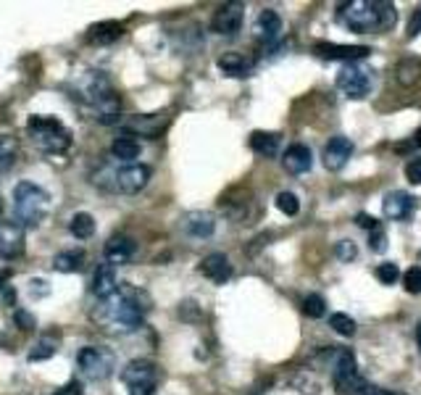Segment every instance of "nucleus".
<instances>
[{
	"mask_svg": "<svg viewBox=\"0 0 421 395\" xmlns=\"http://www.w3.org/2000/svg\"><path fill=\"white\" fill-rule=\"evenodd\" d=\"M340 21L350 32H387L397 21V11L393 3H379V0H350L340 6Z\"/></svg>",
	"mask_w": 421,
	"mask_h": 395,
	"instance_id": "7ed1b4c3",
	"label": "nucleus"
},
{
	"mask_svg": "<svg viewBox=\"0 0 421 395\" xmlns=\"http://www.w3.org/2000/svg\"><path fill=\"white\" fill-rule=\"evenodd\" d=\"M274 206L282 211L285 216H295V213H298V209H301V200H298V195H295V193L282 190V193L274 198Z\"/></svg>",
	"mask_w": 421,
	"mask_h": 395,
	"instance_id": "473e14b6",
	"label": "nucleus"
},
{
	"mask_svg": "<svg viewBox=\"0 0 421 395\" xmlns=\"http://www.w3.org/2000/svg\"><path fill=\"white\" fill-rule=\"evenodd\" d=\"M51 209V195L35 182H19L13 187V216L19 227H37Z\"/></svg>",
	"mask_w": 421,
	"mask_h": 395,
	"instance_id": "39448f33",
	"label": "nucleus"
},
{
	"mask_svg": "<svg viewBox=\"0 0 421 395\" xmlns=\"http://www.w3.org/2000/svg\"><path fill=\"white\" fill-rule=\"evenodd\" d=\"M124 127L132 132V134H143V137H156L158 132L166 127V119L163 116H132L124 121Z\"/></svg>",
	"mask_w": 421,
	"mask_h": 395,
	"instance_id": "5701e85b",
	"label": "nucleus"
},
{
	"mask_svg": "<svg viewBox=\"0 0 421 395\" xmlns=\"http://www.w3.org/2000/svg\"><path fill=\"white\" fill-rule=\"evenodd\" d=\"M8 279H11V269H0V290L6 288Z\"/></svg>",
	"mask_w": 421,
	"mask_h": 395,
	"instance_id": "a18cd8bd",
	"label": "nucleus"
},
{
	"mask_svg": "<svg viewBox=\"0 0 421 395\" xmlns=\"http://www.w3.org/2000/svg\"><path fill=\"white\" fill-rule=\"evenodd\" d=\"M219 69H222L224 74H229V77H248L250 71H253V61L245 53L229 51L219 58Z\"/></svg>",
	"mask_w": 421,
	"mask_h": 395,
	"instance_id": "412c9836",
	"label": "nucleus"
},
{
	"mask_svg": "<svg viewBox=\"0 0 421 395\" xmlns=\"http://www.w3.org/2000/svg\"><path fill=\"white\" fill-rule=\"evenodd\" d=\"M355 224H358L361 229H368V232H374V229L379 227V222H377L374 216H368V213H358V216H355Z\"/></svg>",
	"mask_w": 421,
	"mask_h": 395,
	"instance_id": "79ce46f5",
	"label": "nucleus"
},
{
	"mask_svg": "<svg viewBox=\"0 0 421 395\" xmlns=\"http://www.w3.org/2000/svg\"><path fill=\"white\" fill-rule=\"evenodd\" d=\"M29 295H32L35 301L51 295V282H48V279H32V282H29Z\"/></svg>",
	"mask_w": 421,
	"mask_h": 395,
	"instance_id": "58836bf2",
	"label": "nucleus"
},
{
	"mask_svg": "<svg viewBox=\"0 0 421 395\" xmlns=\"http://www.w3.org/2000/svg\"><path fill=\"white\" fill-rule=\"evenodd\" d=\"M84 263V250H64L53 258V269L55 272H64V274H71V272H79Z\"/></svg>",
	"mask_w": 421,
	"mask_h": 395,
	"instance_id": "bb28decb",
	"label": "nucleus"
},
{
	"mask_svg": "<svg viewBox=\"0 0 421 395\" xmlns=\"http://www.w3.org/2000/svg\"><path fill=\"white\" fill-rule=\"evenodd\" d=\"M134 253H137V243L127 235H114L108 243H105V248H103L105 261L111 263V266L132 261V258H134Z\"/></svg>",
	"mask_w": 421,
	"mask_h": 395,
	"instance_id": "4468645a",
	"label": "nucleus"
},
{
	"mask_svg": "<svg viewBox=\"0 0 421 395\" xmlns=\"http://www.w3.org/2000/svg\"><path fill=\"white\" fill-rule=\"evenodd\" d=\"M242 19H245V6H242V3H224V6H219L216 13H213L210 29H213L216 35L229 37V35H235L237 29L242 26Z\"/></svg>",
	"mask_w": 421,
	"mask_h": 395,
	"instance_id": "9d476101",
	"label": "nucleus"
},
{
	"mask_svg": "<svg viewBox=\"0 0 421 395\" xmlns=\"http://www.w3.org/2000/svg\"><path fill=\"white\" fill-rule=\"evenodd\" d=\"M3 211H6V203H3V198H0V216H3Z\"/></svg>",
	"mask_w": 421,
	"mask_h": 395,
	"instance_id": "09e8293b",
	"label": "nucleus"
},
{
	"mask_svg": "<svg viewBox=\"0 0 421 395\" xmlns=\"http://www.w3.org/2000/svg\"><path fill=\"white\" fill-rule=\"evenodd\" d=\"M382 211H384L387 219L403 222V219H408V216L413 213V198L408 195V193H403V190H393V193H387L384 200H382Z\"/></svg>",
	"mask_w": 421,
	"mask_h": 395,
	"instance_id": "dca6fc26",
	"label": "nucleus"
},
{
	"mask_svg": "<svg viewBox=\"0 0 421 395\" xmlns=\"http://www.w3.org/2000/svg\"><path fill=\"white\" fill-rule=\"evenodd\" d=\"M147 311H150L147 292H143L140 288H132V285H124L114 295H108L105 301L98 303L92 316L103 329L124 335V332H134V329L143 327Z\"/></svg>",
	"mask_w": 421,
	"mask_h": 395,
	"instance_id": "f257e3e1",
	"label": "nucleus"
},
{
	"mask_svg": "<svg viewBox=\"0 0 421 395\" xmlns=\"http://www.w3.org/2000/svg\"><path fill=\"white\" fill-rule=\"evenodd\" d=\"M329 327L334 329L337 335H342V337H353L355 335V322L353 316L348 314H332L329 316Z\"/></svg>",
	"mask_w": 421,
	"mask_h": 395,
	"instance_id": "2f4dec72",
	"label": "nucleus"
},
{
	"mask_svg": "<svg viewBox=\"0 0 421 395\" xmlns=\"http://www.w3.org/2000/svg\"><path fill=\"white\" fill-rule=\"evenodd\" d=\"M140 150H143V145L137 143L134 137H129V134H121V137H116L114 145H111L114 158L124 161V164H134V158L140 156Z\"/></svg>",
	"mask_w": 421,
	"mask_h": 395,
	"instance_id": "a878e982",
	"label": "nucleus"
},
{
	"mask_svg": "<svg viewBox=\"0 0 421 395\" xmlns=\"http://www.w3.org/2000/svg\"><path fill=\"white\" fill-rule=\"evenodd\" d=\"M182 229L190 237H210L216 232V216L208 211H192L182 219Z\"/></svg>",
	"mask_w": 421,
	"mask_h": 395,
	"instance_id": "a211bd4d",
	"label": "nucleus"
},
{
	"mask_svg": "<svg viewBox=\"0 0 421 395\" xmlns=\"http://www.w3.org/2000/svg\"><path fill=\"white\" fill-rule=\"evenodd\" d=\"M121 35H124V26L118 21H98V24H92L87 29V42H92V45H111Z\"/></svg>",
	"mask_w": 421,
	"mask_h": 395,
	"instance_id": "4be33fe9",
	"label": "nucleus"
},
{
	"mask_svg": "<svg viewBox=\"0 0 421 395\" xmlns=\"http://www.w3.org/2000/svg\"><path fill=\"white\" fill-rule=\"evenodd\" d=\"M24 256V227L19 224H0V258L13 261Z\"/></svg>",
	"mask_w": 421,
	"mask_h": 395,
	"instance_id": "f8f14e48",
	"label": "nucleus"
},
{
	"mask_svg": "<svg viewBox=\"0 0 421 395\" xmlns=\"http://www.w3.org/2000/svg\"><path fill=\"white\" fill-rule=\"evenodd\" d=\"M77 369L82 371L84 380L100 382L108 380L116 369V356L103 345H84L77 353Z\"/></svg>",
	"mask_w": 421,
	"mask_h": 395,
	"instance_id": "0eeeda50",
	"label": "nucleus"
},
{
	"mask_svg": "<svg viewBox=\"0 0 421 395\" xmlns=\"http://www.w3.org/2000/svg\"><path fill=\"white\" fill-rule=\"evenodd\" d=\"M368 243H371V250H377V253L387 248V235L382 232V227H377V229L371 232V240H368Z\"/></svg>",
	"mask_w": 421,
	"mask_h": 395,
	"instance_id": "a19ab883",
	"label": "nucleus"
},
{
	"mask_svg": "<svg viewBox=\"0 0 421 395\" xmlns=\"http://www.w3.org/2000/svg\"><path fill=\"white\" fill-rule=\"evenodd\" d=\"M371 85H374V79H371L368 69L358 64H342L340 74H337V87L342 90L345 98L361 100V98H366L371 92Z\"/></svg>",
	"mask_w": 421,
	"mask_h": 395,
	"instance_id": "1a4fd4ad",
	"label": "nucleus"
},
{
	"mask_svg": "<svg viewBox=\"0 0 421 395\" xmlns=\"http://www.w3.org/2000/svg\"><path fill=\"white\" fill-rule=\"evenodd\" d=\"M71 95L79 103L95 111V119L100 124H116L118 111H121V100L114 92L111 82L103 71H82L74 82H71Z\"/></svg>",
	"mask_w": 421,
	"mask_h": 395,
	"instance_id": "f03ea898",
	"label": "nucleus"
},
{
	"mask_svg": "<svg viewBox=\"0 0 421 395\" xmlns=\"http://www.w3.org/2000/svg\"><path fill=\"white\" fill-rule=\"evenodd\" d=\"M121 382L129 395H156L158 367L147 358H134L121 371Z\"/></svg>",
	"mask_w": 421,
	"mask_h": 395,
	"instance_id": "6e6552de",
	"label": "nucleus"
},
{
	"mask_svg": "<svg viewBox=\"0 0 421 395\" xmlns=\"http://www.w3.org/2000/svg\"><path fill=\"white\" fill-rule=\"evenodd\" d=\"M334 256H337L342 263L355 261V256H358V250H355V243H353V240H340V243L334 245Z\"/></svg>",
	"mask_w": 421,
	"mask_h": 395,
	"instance_id": "f704fd0d",
	"label": "nucleus"
},
{
	"mask_svg": "<svg viewBox=\"0 0 421 395\" xmlns=\"http://www.w3.org/2000/svg\"><path fill=\"white\" fill-rule=\"evenodd\" d=\"M53 395H82V387H79V382H69L66 387H61V390H55Z\"/></svg>",
	"mask_w": 421,
	"mask_h": 395,
	"instance_id": "c03bdc74",
	"label": "nucleus"
},
{
	"mask_svg": "<svg viewBox=\"0 0 421 395\" xmlns=\"http://www.w3.org/2000/svg\"><path fill=\"white\" fill-rule=\"evenodd\" d=\"M282 145V134L276 132H253L250 134V148L263 158H274Z\"/></svg>",
	"mask_w": 421,
	"mask_h": 395,
	"instance_id": "b1692460",
	"label": "nucleus"
},
{
	"mask_svg": "<svg viewBox=\"0 0 421 395\" xmlns=\"http://www.w3.org/2000/svg\"><path fill=\"white\" fill-rule=\"evenodd\" d=\"M350 156H353V143H350L348 137L337 134V137H332L327 143V148H324V166H327L329 171H340L342 166L350 161Z\"/></svg>",
	"mask_w": 421,
	"mask_h": 395,
	"instance_id": "ddd939ff",
	"label": "nucleus"
},
{
	"mask_svg": "<svg viewBox=\"0 0 421 395\" xmlns=\"http://www.w3.org/2000/svg\"><path fill=\"white\" fill-rule=\"evenodd\" d=\"M26 132L42 153L64 156L71 148V130L64 127L55 116H32L26 124Z\"/></svg>",
	"mask_w": 421,
	"mask_h": 395,
	"instance_id": "423d86ee",
	"label": "nucleus"
},
{
	"mask_svg": "<svg viewBox=\"0 0 421 395\" xmlns=\"http://www.w3.org/2000/svg\"><path fill=\"white\" fill-rule=\"evenodd\" d=\"M319 58H329V61H342V64H353L358 58H366L371 48L366 45H334V42H319L314 48Z\"/></svg>",
	"mask_w": 421,
	"mask_h": 395,
	"instance_id": "9b49d317",
	"label": "nucleus"
},
{
	"mask_svg": "<svg viewBox=\"0 0 421 395\" xmlns=\"http://www.w3.org/2000/svg\"><path fill=\"white\" fill-rule=\"evenodd\" d=\"M253 32H256V37L261 40V42H274V40H279V32H282L279 13L271 11V8H263V11L258 13V19H256V24H253Z\"/></svg>",
	"mask_w": 421,
	"mask_h": 395,
	"instance_id": "6ab92c4d",
	"label": "nucleus"
},
{
	"mask_svg": "<svg viewBox=\"0 0 421 395\" xmlns=\"http://www.w3.org/2000/svg\"><path fill=\"white\" fill-rule=\"evenodd\" d=\"M334 387H337V395H377V387L364 380L361 374L334 380Z\"/></svg>",
	"mask_w": 421,
	"mask_h": 395,
	"instance_id": "393cba45",
	"label": "nucleus"
},
{
	"mask_svg": "<svg viewBox=\"0 0 421 395\" xmlns=\"http://www.w3.org/2000/svg\"><path fill=\"white\" fill-rule=\"evenodd\" d=\"M397 82L406 85V87L421 82V61H403V64H397Z\"/></svg>",
	"mask_w": 421,
	"mask_h": 395,
	"instance_id": "c756f323",
	"label": "nucleus"
},
{
	"mask_svg": "<svg viewBox=\"0 0 421 395\" xmlns=\"http://www.w3.org/2000/svg\"><path fill=\"white\" fill-rule=\"evenodd\" d=\"M303 314L308 316V319H321V316L327 314V301L321 295H316V292L305 295L303 298Z\"/></svg>",
	"mask_w": 421,
	"mask_h": 395,
	"instance_id": "7c9ffc66",
	"label": "nucleus"
},
{
	"mask_svg": "<svg viewBox=\"0 0 421 395\" xmlns=\"http://www.w3.org/2000/svg\"><path fill=\"white\" fill-rule=\"evenodd\" d=\"M13 322L19 324V329H24V332H32V329L37 327V319L29 314V311H24V308H16V311H13Z\"/></svg>",
	"mask_w": 421,
	"mask_h": 395,
	"instance_id": "e433bc0d",
	"label": "nucleus"
},
{
	"mask_svg": "<svg viewBox=\"0 0 421 395\" xmlns=\"http://www.w3.org/2000/svg\"><path fill=\"white\" fill-rule=\"evenodd\" d=\"M200 272H203V276H208L210 282L222 285V282H226L232 276V263H229V258L224 253H210L200 263Z\"/></svg>",
	"mask_w": 421,
	"mask_h": 395,
	"instance_id": "aec40b11",
	"label": "nucleus"
},
{
	"mask_svg": "<svg viewBox=\"0 0 421 395\" xmlns=\"http://www.w3.org/2000/svg\"><path fill=\"white\" fill-rule=\"evenodd\" d=\"M421 32V6L413 11V16H411V24H408V37H416Z\"/></svg>",
	"mask_w": 421,
	"mask_h": 395,
	"instance_id": "37998d69",
	"label": "nucleus"
},
{
	"mask_svg": "<svg viewBox=\"0 0 421 395\" xmlns=\"http://www.w3.org/2000/svg\"><path fill=\"white\" fill-rule=\"evenodd\" d=\"M116 290H118L116 269H114L108 261L98 263V269H95V274H92V295H95L98 301H105V298L114 295Z\"/></svg>",
	"mask_w": 421,
	"mask_h": 395,
	"instance_id": "f3484780",
	"label": "nucleus"
},
{
	"mask_svg": "<svg viewBox=\"0 0 421 395\" xmlns=\"http://www.w3.org/2000/svg\"><path fill=\"white\" fill-rule=\"evenodd\" d=\"M416 340H419V348H421V322H419V327H416Z\"/></svg>",
	"mask_w": 421,
	"mask_h": 395,
	"instance_id": "de8ad7c7",
	"label": "nucleus"
},
{
	"mask_svg": "<svg viewBox=\"0 0 421 395\" xmlns=\"http://www.w3.org/2000/svg\"><path fill=\"white\" fill-rule=\"evenodd\" d=\"M150 182V166L145 164H127L121 169H100L92 174V184L108 193H121V195H134Z\"/></svg>",
	"mask_w": 421,
	"mask_h": 395,
	"instance_id": "20e7f679",
	"label": "nucleus"
},
{
	"mask_svg": "<svg viewBox=\"0 0 421 395\" xmlns=\"http://www.w3.org/2000/svg\"><path fill=\"white\" fill-rule=\"evenodd\" d=\"M13 158H16V137L0 134V174H6L11 169Z\"/></svg>",
	"mask_w": 421,
	"mask_h": 395,
	"instance_id": "c85d7f7f",
	"label": "nucleus"
},
{
	"mask_svg": "<svg viewBox=\"0 0 421 395\" xmlns=\"http://www.w3.org/2000/svg\"><path fill=\"white\" fill-rule=\"evenodd\" d=\"M69 229H71V235L77 237V240H90V237L95 235V219H92L90 213L79 211V213H74Z\"/></svg>",
	"mask_w": 421,
	"mask_h": 395,
	"instance_id": "cd10ccee",
	"label": "nucleus"
},
{
	"mask_svg": "<svg viewBox=\"0 0 421 395\" xmlns=\"http://www.w3.org/2000/svg\"><path fill=\"white\" fill-rule=\"evenodd\" d=\"M282 166H285V171H289V174H305V171H311V166H314L311 148L303 143L289 145L287 150L282 153Z\"/></svg>",
	"mask_w": 421,
	"mask_h": 395,
	"instance_id": "2eb2a0df",
	"label": "nucleus"
},
{
	"mask_svg": "<svg viewBox=\"0 0 421 395\" xmlns=\"http://www.w3.org/2000/svg\"><path fill=\"white\" fill-rule=\"evenodd\" d=\"M53 353H55V345H53V342H48V340L37 342V345H35V351L29 353V361H48Z\"/></svg>",
	"mask_w": 421,
	"mask_h": 395,
	"instance_id": "4c0bfd02",
	"label": "nucleus"
},
{
	"mask_svg": "<svg viewBox=\"0 0 421 395\" xmlns=\"http://www.w3.org/2000/svg\"><path fill=\"white\" fill-rule=\"evenodd\" d=\"M406 177L411 184H421V158H411V161H408Z\"/></svg>",
	"mask_w": 421,
	"mask_h": 395,
	"instance_id": "ea45409f",
	"label": "nucleus"
},
{
	"mask_svg": "<svg viewBox=\"0 0 421 395\" xmlns=\"http://www.w3.org/2000/svg\"><path fill=\"white\" fill-rule=\"evenodd\" d=\"M413 145H419V148H421V127H419V132L413 134Z\"/></svg>",
	"mask_w": 421,
	"mask_h": 395,
	"instance_id": "49530a36",
	"label": "nucleus"
},
{
	"mask_svg": "<svg viewBox=\"0 0 421 395\" xmlns=\"http://www.w3.org/2000/svg\"><path fill=\"white\" fill-rule=\"evenodd\" d=\"M377 279H379L382 285H395L400 279V272H397V266L393 261H384L377 266Z\"/></svg>",
	"mask_w": 421,
	"mask_h": 395,
	"instance_id": "72a5a7b5",
	"label": "nucleus"
},
{
	"mask_svg": "<svg viewBox=\"0 0 421 395\" xmlns=\"http://www.w3.org/2000/svg\"><path fill=\"white\" fill-rule=\"evenodd\" d=\"M403 288L408 290V292H421V266H411L406 274H403Z\"/></svg>",
	"mask_w": 421,
	"mask_h": 395,
	"instance_id": "c9c22d12",
	"label": "nucleus"
}]
</instances>
